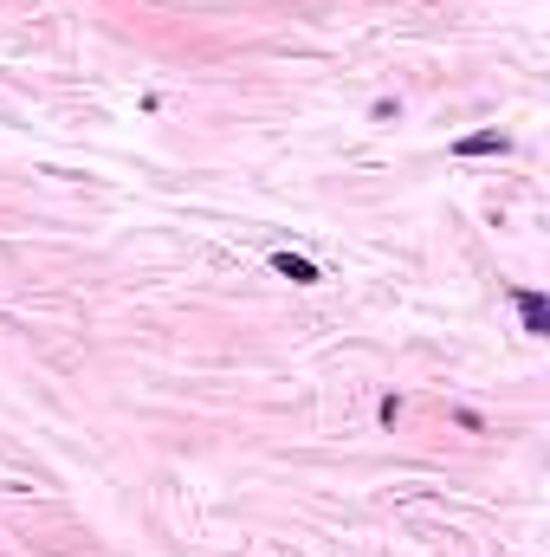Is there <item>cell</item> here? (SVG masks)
Segmentation results:
<instances>
[{"mask_svg": "<svg viewBox=\"0 0 550 557\" xmlns=\"http://www.w3.org/2000/svg\"><path fill=\"white\" fill-rule=\"evenodd\" d=\"M505 149H512V137H505V130H473V137L453 143V156H505Z\"/></svg>", "mask_w": 550, "mask_h": 557, "instance_id": "cell-1", "label": "cell"}, {"mask_svg": "<svg viewBox=\"0 0 550 557\" xmlns=\"http://www.w3.org/2000/svg\"><path fill=\"white\" fill-rule=\"evenodd\" d=\"M512 298H518L525 331H531V337H550V305H544V292H512Z\"/></svg>", "mask_w": 550, "mask_h": 557, "instance_id": "cell-2", "label": "cell"}, {"mask_svg": "<svg viewBox=\"0 0 550 557\" xmlns=\"http://www.w3.org/2000/svg\"><path fill=\"white\" fill-rule=\"evenodd\" d=\"M272 266H279L285 279H298V285H318V266H311V260H298V253H279Z\"/></svg>", "mask_w": 550, "mask_h": 557, "instance_id": "cell-3", "label": "cell"}]
</instances>
